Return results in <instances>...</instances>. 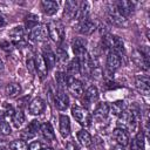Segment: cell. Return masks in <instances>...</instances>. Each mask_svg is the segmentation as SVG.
<instances>
[{"mask_svg": "<svg viewBox=\"0 0 150 150\" xmlns=\"http://www.w3.org/2000/svg\"><path fill=\"white\" fill-rule=\"evenodd\" d=\"M9 148L12 150H28V145L23 139H15L9 143Z\"/></svg>", "mask_w": 150, "mask_h": 150, "instance_id": "1f68e13d", "label": "cell"}, {"mask_svg": "<svg viewBox=\"0 0 150 150\" xmlns=\"http://www.w3.org/2000/svg\"><path fill=\"white\" fill-rule=\"evenodd\" d=\"M13 120V124L15 128H20L25 123V114L22 112V110H16L12 117Z\"/></svg>", "mask_w": 150, "mask_h": 150, "instance_id": "f546056e", "label": "cell"}, {"mask_svg": "<svg viewBox=\"0 0 150 150\" xmlns=\"http://www.w3.org/2000/svg\"><path fill=\"white\" fill-rule=\"evenodd\" d=\"M136 88L137 90L143 94V95H148L149 94V79L148 77H138L136 80Z\"/></svg>", "mask_w": 150, "mask_h": 150, "instance_id": "d4e9b609", "label": "cell"}, {"mask_svg": "<svg viewBox=\"0 0 150 150\" xmlns=\"http://www.w3.org/2000/svg\"><path fill=\"white\" fill-rule=\"evenodd\" d=\"M67 88H68L69 93L71 95H74L75 97H80L83 94V84L79 80H76V79H74L71 76H68Z\"/></svg>", "mask_w": 150, "mask_h": 150, "instance_id": "8992f818", "label": "cell"}, {"mask_svg": "<svg viewBox=\"0 0 150 150\" xmlns=\"http://www.w3.org/2000/svg\"><path fill=\"white\" fill-rule=\"evenodd\" d=\"M88 13H89V4L87 1H83L79 5V8L75 14V19H77L79 21L86 20L88 19Z\"/></svg>", "mask_w": 150, "mask_h": 150, "instance_id": "7402d4cb", "label": "cell"}, {"mask_svg": "<svg viewBox=\"0 0 150 150\" xmlns=\"http://www.w3.org/2000/svg\"><path fill=\"white\" fill-rule=\"evenodd\" d=\"M66 150H79V149H77V146H76L75 144H73V143L69 142V143L67 144V146H66Z\"/></svg>", "mask_w": 150, "mask_h": 150, "instance_id": "f35d334b", "label": "cell"}, {"mask_svg": "<svg viewBox=\"0 0 150 150\" xmlns=\"http://www.w3.org/2000/svg\"><path fill=\"white\" fill-rule=\"evenodd\" d=\"M40 122L39 121H36V120H33L29 124H28V127L21 132V137H22V139L23 141H28V139H32L36 134H38V131H40Z\"/></svg>", "mask_w": 150, "mask_h": 150, "instance_id": "52a82bcc", "label": "cell"}, {"mask_svg": "<svg viewBox=\"0 0 150 150\" xmlns=\"http://www.w3.org/2000/svg\"><path fill=\"white\" fill-rule=\"evenodd\" d=\"M27 67L29 68V70H30V71H33V69L35 68V67H34V61H33V60L27 61Z\"/></svg>", "mask_w": 150, "mask_h": 150, "instance_id": "ab89813d", "label": "cell"}, {"mask_svg": "<svg viewBox=\"0 0 150 150\" xmlns=\"http://www.w3.org/2000/svg\"><path fill=\"white\" fill-rule=\"evenodd\" d=\"M114 6L117 9V12L124 18H128L135 9V2L129 0H118L114 4Z\"/></svg>", "mask_w": 150, "mask_h": 150, "instance_id": "5b68a950", "label": "cell"}, {"mask_svg": "<svg viewBox=\"0 0 150 150\" xmlns=\"http://www.w3.org/2000/svg\"><path fill=\"white\" fill-rule=\"evenodd\" d=\"M55 80H56V83L59 84V88L61 90H63V88L67 87V83H68V76L62 73V71H59L55 76Z\"/></svg>", "mask_w": 150, "mask_h": 150, "instance_id": "4dcf8cb0", "label": "cell"}, {"mask_svg": "<svg viewBox=\"0 0 150 150\" xmlns=\"http://www.w3.org/2000/svg\"><path fill=\"white\" fill-rule=\"evenodd\" d=\"M112 138L117 142V144L122 145V146H125L129 144V137H128V134L127 131L122 130V129H118L116 128L114 131H112Z\"/></svg>", "mask_w": 150, "mask_h": 150, "instance_id": "e0dca14e", "label": "cell"}, {"mask_svg": "<svg viewBox=\"0 0 150 150\" xmlns=\"http://www.w3.org/2000/svg\"><path fill=\"white\" fill-rule=\"evenodd\" d=\"M108 19H109V21H110L112 25H115V26H117V27H127V26H128V20H127V18H124L123 15H121V14L117 12V9L115 8L114 5H112V8L110 7V8L108 9Z\"/></svg>", "mask_w": 150, "mask_h": 150, "instance_id": "277c9868", "label": "cell"}, {"mask_svg": "<svg viewBox=\"0 0 150 150\" xmlns=\"http://www.w3.org/2000/svg\"><path fill=\"white\" fill-rule=\"evenodd\" d=\"M4 25H5V19L0 15V26H4Z\"/></svg>", "mask_w": 150, "mask_h": 150, "instance_id": "7bdbcfd3", "label": "cell"}, {"mask_svg": "<svg viewBox=\"0 0 150 150\" xmlns=\"http://www.w3.org/2000/svg\"><path fill=\"white\" fill-rule=\"evenodd\" d=\"M25 21H26V26H27L28 28L33 29V28L38 25V16L34 15V14H28V15L26 16Z\"/></svg>", "mask_w": 150, "mask_h": 150, "instance_id": "836d02e7", "label": "cell"}, {"mask_svg": "<svg viewBox=\"0 0 150 150\" xmlns=\"http://www.w3.org/2000/svg\"><path fill=\"white\" fill-rule=\"evenodd\" d=\"M54 102H55V107L59 109V110H66L69 105V98L67 96V94H64L63 90L59 89L55 95H54Z\"/></svg>", "mask_w": 150, "mask_h": 150, "instance_id": "ba28073f", "label": "cell"}, {"mask_svg": "<svg viewBox=\"0 0 150 150\" xmlns=\"http://www.w3.org/2000/svg\"><path fill=\"white\" fill-rule=\"evenodd\" d=\"M43 60L47 64V68L48 69H52L54 66H55V62H56V55L53 53V50L50 48H45L43 49Z\"/></svg>", "mask_w": 150, "mask_h": 150, "instance_id": "603a6c76", "label": "cell"}, {"mask_svg": "<svg viewBox=\"0 0 150 150\" xmlns=\"http://www.w3.org/2000/svg\"><path fill=\"white\" fill-rule=\"evenodd\" d=\"M28 150H42V145L40 142L34 141L28 145Z\"/></svg>", "mask_w": 150, "mask_h": 150, "instance_id": "8d00e7d4", "label": "cell"}, {"mask_svg": "<svg viewBox=\"0 0 150 150\" xmlns=\"http://www.w3.org/2000/svg\"><path fill=\"white\" fill-rule=\"evenodd\" d=\"M57 57H59L60 60H62V61L66 60V59H67V52L63 50L62 48H59V49H57V56H56V59H57Z\"/></svg>", "mask_w": 150, "mask_h": 150, "instance_id": "74e56055", "label": "cell"}, {"mask_svg": "<svg viewBox=\"0 0 150 150\" xmlns=\"http://www.w3.org/2000/svg\"><path fill=\"white\" fill-rule=\"evenodd\" d=\"M48 30L45 25H36L30 30V39L34 41H45L47 40Z\"/></svg>", "mask_w": 150, "mask_h": 150, "instance_id": "9c48e42d", "label": "cell"}, {"mask_svg": "<svg viewBox=\"0 0 150 150\" xmlns=\"http://www.w3.org/2000/svg\"><path fill=\"white\" fill-rule=\"evenodd\" d=\"M67 71H68L69 76H71V77H74L75 75H79V74L81 73L80 63H79V61H77L76 57L73 59V60L69 62V64H68V67H67Z\"/></svg>", "mask_w": 150, "mask_h": 150, "instance_id": "83f0119b", "label": "cell"}, {"mask_svg": "<svg viewBox=\"0 0 150 150\" xmlns=\"http://www.w3.org/2000/svg\"><path fill=\"white\" fill-rule=\"evenodd\" d=\"M108 114H109V105L105 102L98 103V105L94 110V117L97 121H103L108 116Z\"/></svg>", "mask_w": 150, "mask_h": 150, "instance_id": "d6986e66", "label": "cell"}, {"mask_svg": "<svg viewBox=\"0 0 150 150\" xmlns=\"http://www.w3.org/2000/svg\"><path fill=\"white\" fill-rule=\"evenodd\" d=\"M42 150H53L52 148H45V149H42Z\"/></svg>", "mask_w": 150, "mask_h": 150, "instance_id": "ee69618b", "label": "cell"}, {"mask_svg": "<svg viewBox=\"0 0 150 150\" xmlns=\"http://www.w3.org/2000/svg\"><path fill=\"white\" fill-rule=\"evenodd\" d=\"M132 59H134V61L136 62V64L138 67L144 68V69H148L149 62H148V56L145 54H143L142 52H135Z\"/></svg>", "mask_w": 150, "mask_h": 150, "instance_id": "484cf974", "label": "cell"}, {"mask_svg": "<svg viewBox=\"0 0 150 150\" xmlns=\"http://www.w3.org/2000/svg\"><path fill=\"white\" fill-rule=\"evenodd\" d=\"M112 150H125V149H124V146H122V145H120V144H116V145L112 148Z\"/></svg>", "mask_w": 150, "mask_h": 150, "instance_id": "60d3db41", "label": "cell"}, {"mask_svg": "<svg viewBox=\"0 0 150 150\" xmlns=\"http://www.w3.org/2000/svg\"><path fill=\"white\" fill-rule=\"evenodd\" d=\"M79 2L77 1H66L64 6V15L67 14L69 18H75L76 11L79 8Z\"/></svg>", "mask_w": 150, "mask_h": 150, "instance_id": "4316f807", "label": "cell"}, {"mask_svg": "<svg viewBox=\"0 0 150 150\" xmlns=\"http://www.w3.org/2000/svg\"><path fill=\"white\" fill-rule=\"evenodd\" d=\"M45 109V102L40 98V97H36L34 100L30 101L29 105H28V110L32 115H39Z\"/></svg>", "mask_w": 150, "mask_h": 150, "instance_id": "9a60e30c", "label": "cell"}, {"mask_svg": "<svg viewBox=\"0 0 150 150\" xmlns=\"http://www.w3.org/2000/svg\"><path fill=\"white\" fill-rule=\"evenodd\" d=\"M117 128L124 131H135L137 128V111L135 110H124L118 115Z\"/></svg>", "mask_w": 150, "mask_h": 150, "instance_id": "6da1fadb", "label": "cell"}, {"mask_svg": "<svg viewBox=\"0 0 150 150\" xmlns=\"http://www.w3.org/2000/svg\"><path fill=\"white\" fill-rule=\"evenodd\" d=\"M40 132L42 135V137L47 141H54L55 139V134H54V130L52 128V124L50 123H42L40 125Z\"/></svg>", "mask_w": 150, "mask_h": 150, "instance_id": "44dd1931", "label": "cell"}, {"mask_svg": "<svg viewBox=\"0 0 150 150\" xmlns=\"http://www.w3.org/2000/svg\"><path fill=\"white\" fill-rule=\"evenodd\" d=\"M41 9L46 15H54L57 12L59 5L56 1L53 0H42L41 1Z\"/></svg>", "mask_w": 150, "mask_h": 150, "instance_id": "4fadbf2b", "label": "cell"}, {"mask_svg": "<svg viewBox=\"0 0 150 150\" xmlns=\"http://www.w3.org/2000/svg\"><path fill=\"white\" fill-rule=\"evenodd\" d=\"M34 67H35V70L38 73V75L40 77H43L46 76L47 71H48V68H47V64L43 60V56L42 54H36L35 55V59H34Z\"/></svg>", "mask_w": 150, "mask_h": 150, "instance_id": "7c38bea8", "label": "cell"}, {"mask_svg": "<svg viewBox=\"0 0 150 150\" xmlns=\"http://www.w3.org/2000/svg\"><path fill=\"white\" fill-rule=\"evenodd\" d=\"M102 45L105 49H108L109 52L116 53V54H122L124 53V43L123 41L112 34H105L102 39Z\"/></svg>", "mask_w": 150, "mask_h": 150, "instance_id": "7a4b0ae2", "label": "cell"}, {"mask_svg": "<svg viewBox=\"0 0 150 150\" xmlns=\"http://www.w3.org/2000/svg\"><path fill=\"white\" fill-rule=\"evenodd\" d=\"M111 109V112L115 114V115H120L122 111L125 110V104L123 101H117V102H114L110 107Z\"/></svg>", "mask_w": 150, "mask_h": 150, "instance_id": "d6a6232c", "label": "cell"}, {"mask_svg": "<svg viewBox=\"0 0 150 150\" xmlns=\"http://www.w3.org/2000/svg\"><path fill=\"white\" fill-rule=\"evenodd\" d=\"M20 91H21V87L18 83H9L5 88V93L8 97H15L20 94Z\"/></svg>", "mask_w": 150, "mask_h": 150, "instance_id": "f1b7e54d", "label": "cell"}, {"mask_svg": "<svg viewBox=\"0 0 150 150\" xmlns=\"http://www.w3.org/2000/svg\"><path fill=\"white\" fill-rule=\"evenodd\" d=\"M77 141H79V143H80L82 146H86V148L90 146V145H91V142H93L90 134H89L87 130H84V129H83V130H80V131L77 132Z\"/></svg>", "mask_w": 150, "mask_h": 150, "instance_id": "cb8c5ba5", "label": "cell"}, {"mask_svg": "<svg viewBox=\"0 0 150 150\" xmlns=\"http://www.w3.org/2000/svg\"><path fill=\"white\" fill-rule=\"evenodd\" d=\"M0 132L4 135H8L11 134V127L7 122L5 121H0Z\"/></svg>", "mask_w": 150, "mask_h": 150, "instance_id": "d590c367", "label": "cell"}, {"mask_svg": "<svg viewBox=\"0 0 150 150\" xmlns=\"http://www.w3.org/2000/svg\"><path fill=\"white\" fill-rule=\"evenodd\" d=\"M60 134L63 138H67L70 134V121L67 115H60Z\"/></svg>", "mask_w": 150, "mask_h": 150, "instance_id": "2e32d148", "label": "cell"}, {"mask_svg": "<svg viewBox=\"0 0 150 150\" xmlns=\"http://www.w3.org/2000/svg\"><path fill=\"white\" fill-rule=\"evenodd\" d=\"M71 115L75 118V121H77L81 125H83V127H89L90 125L91 117H90V114L87 111V109L76 105L71 109Z\"/></svg>", "mask_w": 150, "mask_h": 150, "instance_id": "3957f363", "label": "cell"}, {"mask_svg": "<svg viewBox=\"0 0 150 150\" xmlns=\"http://www.w3.org/2000/svg\"><path fill=\"white\" fill-rule=\"evenodd\" d=\"M135 143H136V145L139 148V150H144V134L142 132V131H139L137 135H136V137H135Z\"/></svg>", "mask_w": 150, "mask_h": 150, "instance_id": "e575fe53", "label": "cell"}, {"mask_svg": "<svg viewBox=\"0 0 150 150\" xmlns=\"http://www.w3.org/2000/svg\"><path fill=\"white\" fill-rule=\"evenodd\" d=\"M105 63H107V68L110 71H115L121 67V56L118 54H116V53L109 52L108 55H107Z\"/></svg>", "mask_w": 150, "mask_h": 150, "instance_id": "8fae6325", "label": "cell"}, {"mask_svg": "<svg viewBox=\"0 0 150 150\" xmlns=\"http://www.w3.org/2000/svg\"><path fill=\"white\" fill-rule=\"evenodd\" d=\"M9 38L12 40L13 43L15 45H20L23 42L25 39V33H23V28L22 27H14L11 32H9Z\"/></svg>", "mask_w": 150, "mask_h": 150, "instance_id": "ffe728a7", "label": "cell"}, {"mask_svg": "<svg viewBox=\"0 0 150 150\" xmlns=\"http://www.w3.org/2000/svg\"><path fill=\"white\" fill-rule=\"evenodd\" d=\"M96 28V23L94 21H91L90 19H86V20H82L80 21V25H79V32L83 35H89L91 34Z\"/></svg>", "mask_w": 150, "mask_h": 150, "instance_id": "5bb4252c", "label": "cell"}, {"mask_svg": "<svg viewBox=\"0 0 150 150\" xmlns=\"http://www.w3.org/2000/svg\"><path fill=\"white\" fill-rule=\"evenodd\" d=\"M98 100V90L95 86H90L86 93H84V97H83V101L87 103V105L96 102Z\"/></svg>", "mask_w": 150, "mask_h": 150, "instance_id": "ac0fdd59", "label": "cell"}, {"mask_svg": "<svg viewBox=\"0 0 150 150\" xmlns=\"http://www.w3.org/2000/svg\"><path fill=\"white\" fill-rule=\"evenodd\" d=\"M47 30H48V36L54 42H60L61 36H62V27L61 26H59L56 22L52 21V22L48 23Z\"/></svg>", "mask_w": 150, "mask_h": 150, "instance_id": "30bf717a", "label": "cell"}, {"mask_svg": "<svg viewBox=\"0 0 150 150\" xmlns=\"http://www.w3.org/2000/svg\"><path fill=\"white\" fill-rule=\"evenodd\" d=\"M4 68H5V67H4V62H2V60L0 59V71H2Z\"/></svg>", "mask_w": 150, "mask_h": 150, "instance_id": "b9f144b4", "label": "cell"}]
</instances>
